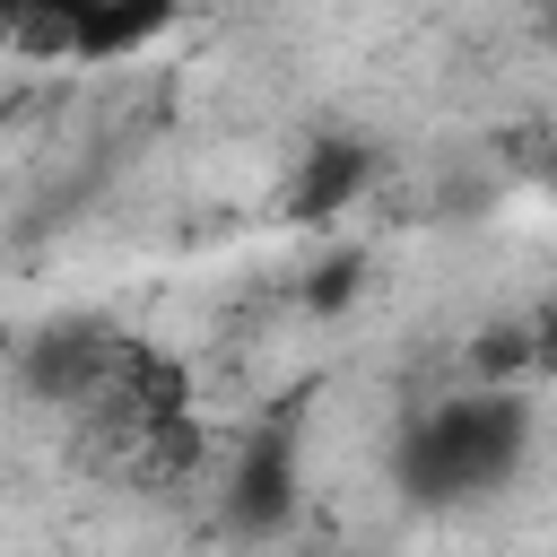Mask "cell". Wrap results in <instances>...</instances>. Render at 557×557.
Instances as JSON below:
<instances>
[{
    "label": "cell",
    "instance_id": "5b68a950",
    "mask_svg": "<svg viewBox=\"0 0 557 557\" xmlns=\"http://www.w3.org/2000/svg\"><path fill=\"white\" fill-rule=\"evenodd\" d=\"M87 9L96 0H0V44H17V52H70V35H78Z\"/></svg>",
    "mask_w": 557,
    "mask_h": 557
},
{
    "label": "cell",
    "instance_id": "7a4b0ae2",
    "mask_svg": "<svg viewBox=\"0 0 557 557\" xmlns=\"http://www.w3.org/2000/svg\"><path fill=\"white\" fill-rule=\"evenodd\" d=\"M296 487H305V426L296 418H270V426H252V444L235 453V470H226V531L235 540H278L287 531V513H296Z\"/></svg>",
    "mask_w": 557,
    "mask_h": 557
},
{
    "label": "cell",
    "instance_id": "52a82bcc",
    "mask_svg": "<svg viewBox=\"0 0 557 557\" xmlns=\"http://www.w3.org/2000/svg\"><path fill=\"white\" fill-rule=\"evenodd\" d=\"M0 348H9V331H0Z\"/></svg>",
    "mask_w": 557,
    "mask_h": 557
},
{
    "label": "cell",
    "instance_id": "6da1fadb",
    "mask_svg": "<svg viewBox=\"0 0 557 557\" xmlns=\"http://www.w3.org/2000/svg\"><path fill=\"white\" fill-rule=\"evenodd\" d=\"M522 453H531V400L505 392V383H470V392H453V400L409 418L400 487L418 505H470V496L513 487Z\"/></svg>",
    "mask_w": 557,
    "mask_h": 557
},
{
    "label": "cell",
    "instance_id": "3957f363",
    "mask_svg": "<svg viewBox=\"0 0 557 557\" xmlns=\"http://www.w3.org/2000/svg\"><path fill=\"white\" fill-rule=\"evenodd\" d=\"M174 17H183V0H96V9L78 17V35H70L61 61H78V70L139 61V52H157V44L174 35Z\"/></svg>",
    "mask_w": 557,
    "mask_h": 557
},
{
    "label": "cell",
    "instance_id": "8992f818",
    "mask_svg": "<svg viewBox=\"0 0 557 557\" xmlns=\"http://www.w3.org/2000/svg\"><path fill=\"white\" fill-rule=\"evenodd\" d=\"M548 35H557V0H548Z\"/></svg>",
    "mask_w": 557,
    "mask_h": 557
},
{
    "label": "cell",
    "instance_id": "277c9868",
    "mask_svg": "<svg viewBox=\"0 0 557 557\" xmlns=\"http://www.w3.org/2000/svg\"><path fill=\"white\" fill-rule=\"evenodd\" d=\"M357 191H366V148H357V139H313L305 165H296L287 209H296V218H339Z\"/></svg>",
    "mask_w": 557,
    "mask_h": 557
}]
</instances>
